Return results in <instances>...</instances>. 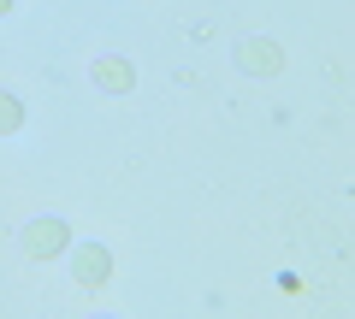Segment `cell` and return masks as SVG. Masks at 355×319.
I'll return each mask as SVG.
<instances>
[{
    "instance_id": "obj_1",
    "label": "cell",
    "mask_w": 355,
    "mask_h": 319,
    "mask_svg": "<svg viewBox=\"0 0 355 319\" xmlns=\"http://www.w3.org/2000/svg\"><path fill=\"white\" fill-rule=\"evenodd\" d=\"M237 65L254 71V77H272L284 65V48H279V42H237Z\"/></svg>"
},
{
    "instance_id": "obj_2",
    "label": "cell",
    "mask_w": 355,
    "mask_h": 319,
    "mask_svg": "<svg viewBox=\"0 0 355 319\" xmlns=\"http://www.w3.org/2000/svg\"><path fill=\"white\" fill-rule=\"evenodd\" d=\"M60 248H65V225L60 219H36V225L24 230V255L48 260V255H60Z\"/></svg>"
},
{
    "instance_id": "obj_3",
    "label": "cell",
    "mask_w": 355,
    "mask_h": 319,
    "mask_svg": "<svg viewBox=\"0 0 355 319\" xmlns=\"http://www.w3.org/2000/svg\"><path fill=\"white\" fill-rule=\"evenodd\" d=\"M71 272H77V284H101L107 272H113V260H107L101 243H83V248L71 255Z\"/></svg>"
},
{
    "instance_id": "obj_4",
    "label": "cell",
    "mask_w": 355,
    "mask_h": 319,
    "mask_svg": "<svg viewBox=\"0 0 355 319\" xmlns=\"http://www.w3.org/2000/svg\"><path fill=\"white\" fill-rule=\"evenodd\" d=\"M95 83H101L107 95H125L130 83H137V71H130V60H95Z\"/></svg>"
},
{
    "instance_id": "obj_5",
    "label": "cell",
    "mask_w": 355,
    "mask_h": 319,
    "mask_svg": "<svg viewBox=\"0 0 355 319\" xmlns=\"http://www.w3.org/2000/svg\"><path fill=\"white\" fill-rule=\"evenodd\" d=\"M18 118H24V113H18V101H12V95H0V136L18 130Z\"/></svg>"
},
{
    "instance_id": "obj_6",
    "label": "cell",
    "mask_w": 355,
    "mask_h": 319,
    "mask_svg": "<svg viewBox=\"0 0 355 319\" xmlns=\"http://www.w3.org/2000/svg\"><path fill=\"white\" fill-rule=\"evenodd\" d=\"M6 6H12V0H0V12H6Z\"/></svg>"
}]
</instances>
